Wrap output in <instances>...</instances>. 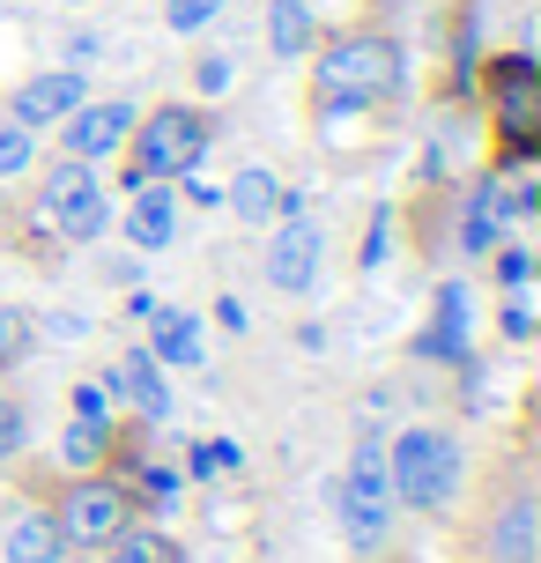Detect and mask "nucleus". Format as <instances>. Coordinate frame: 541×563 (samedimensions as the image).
<instances>
[{"mask_svg":"<svg viewBox=\"0 0 541 563\" xmlns=\"http://www.w3.org/2000/svg\"><path fill=\"white\" fill-rule=\"evenodd\" d=\"M460 245H467V253L497 245V216H489V200H475V208H467V223H460Z\"/></svg>","mask_w":541,"mask_h":563,"instance_id":"obj_23","label":"nucleus"},{"mask_svg":"<svg viewBox=\"0 0 541 563\" xmlns=\"http://www.w3.org/2000/svg\"><path fill=\"white\" fill-rule=\"evenodd\" d=\"M30 156H37V141H30V126H0V178H15V170H30Z\"/></svg>","mask_w":541,"mask_h":563,"instance_id":"obj_21","label":"nucleus"},{"mask_svg":"<svg viewBox=\"0 0 541 563\" xmlns=\"http://www.w3.org/2000/svg\"><path fill=\"white\" fill-rule=\"evenodd\" d=\"M194 475H223V467H238V445H223V438H208V445H194V460H186Z\"/></svg>","mask_w":541,"mask_h":563,"instance_id":"obj_25","label":"nucleus"},{"mask_svg":"<svg viewBox=\"0 0 541 563\" xmlns=\"http://www.w3.org/2000/svg\"><path fill=\"white\" fill-rule=\"evenodd\" d=\"M386 89H400V45L378 37V30H356L334 53L319 59V104L327 112H356V104H378Z\"/></svg>","mask_w":541,"mask_h":563,"instance_id":"obj_1","label":"nucleus"},{"mask_svg":"<svg viewBox=\"0 0 541 563\" xmlns=\"http://www.w3.org/2000/svg\"><path fill=\"white\" fill-rule=\"evenodd\" d=\"M75 416H82V422H104V386H82V394H75Z\"/></svg>","mask_w":541,"mask_h":563,"instance_id":"obj_29","label":"nucleus"},{"mask_svg":"<svg viewBox=\"0 0 541 563\" xmlns=\"http://www.w3.org/2000/svg\"><path fill=\"white\" fill-rule=\"evenodd\" d=\"M112 394L126 400L134 416H148V422H156V416H172V386H164V364H156L148 349H126V356H119Z\"/></svg>","mask_w":541,"mask_h":563,"instance_id":"obj_11","label":"nucleus"},{"mask_svg":"<svg viewBox=\"0 0 541 563\" xmlns=\"http://www.w3.org/2000/svg\"><path fill=\"white\" fill-rule=\"evenodd\" d=\"M59 126H67V156H75V164H104L112 148H126L134 112H126V104H75Z\"/></svg>","mask_w":541,"mask_h":563,"instance_id":"obj_8","label":"nucleus"},{"mask_svg":"<svg viewBox=\"0 0 541 563\" xmlns=\"http://www.w3.org/2000/svg\"><path fill=\"white\" fill-rule=\"evenodd\" d=\"M223 15V0H164V23L172 30H208Z\"/></svg>","mask_w":541,"mask_h":563,"instance_id":"obj_20","label":"nucleus"},{"mask_svg":"<svg viewBox=\"0 0 541 563\" xmlns=\"http://www.w3.org/2000/svg\"><path fill=\"white\" fill-rule=\"evenodd\" d=\"M208 156V119L186 112V104H164L134 126V164H126V186H148V178H178Z\"/></svg>","mask_w":541,"mask_h":563,"instance_id":"obj_3","label":"nucleus"},{"mask_svg":"<svg viewBox=\"0 0 541 563\" xmlns=\"http://www.w3.org/2000/svg\"><path fill=\"white\" fill-rule=\"evenodd\" d=\"M23 349H30V319L23 311H0V364H15Z\"/></svg>","mask_w":541,"mask_h":563,"instance_id":"obj_26","label":"nucleus"},{"mask_svg":"<svg viewBox=\"0 0 541 563\" xmlns=\"http://www.w3.org/2000/svg\"><path fill=\"white\" fill-rule=\"evenodd\" d=\"M497 112H505V156H534V59L497 67Z\"/></svg>","mask_w":541,"mask_h":563,"instance_id":"obj_10","label":"nucleus"},{"mask_svg":"<svg viewBox=\"0 0 541 563\" xmlns=\"http://www.w3.org/2000/svg\"><path fill=\"white\" fill-rule=\"evenodd\" d=\"M527 275H534V260H527V253H505V260H497V282H505V289H527Z\"/></svg>","mask_w":541,"mask_h":563,"instance_id":"obj_27","label":"nucleus"},{"mask_svg":"<svg viewBox=\"0 0 541 563\" xmlns=\"http://www.w3.org/2000/svg\"><path fill=\"white\" fill-rule=\"evenodd\" d=\"M112 563H186V549H178V541H164V534H119Z\"/></svg>","mask_w":541,"mask_h":563,"instance_id":"obj_19","label":"nucleus"},{"mask_svg":"<svg viewBox=\"0 0 541 563\" xmlns=\"http://www.w3.org/2000/svg\"><path fill=\"white\" fill-rule=\"evenodd\" d=\"M386 511H394V489H386V452L378 445H356L349 460V482H342V527L356 549H378L386 541Z\"/></svg>","mask_w":541,"mask_h":563,"instance_id":"obj_6","label":"nucleus"},{"mask_svg":"<svg viewBox=\"0 0 541 563\" xmlns=\"http://www.w3.org/2000/svg\"><path fill=\"white\" fill-rule=\"evenodd\" d=\"M59 527L53 511H23V519H8V534H0V556L8 563H59Z\"/></svg>","mask_w":541,"mask_h":563,"instance_id":"obj_13","label":"nucleus"},{"mask_svg":"<svg viewBox=\"0 0 541 563\" xmlns=\"http://www.w3.org/2000/svg\"><path fill=\"white\" fill-rule=\"evenodd\" d=\"M283 208H289V216H283V230H275V245H267V282L297 297V289H312L327 238H319V223L305 216V200H289V194H283Z\"/></svg>","mask_w":541,"mask_h":563,"instance_id":"obj_7","label":"nucleus"},{"mask_svg":"<svg viewBox=\"0 0 541 563\" xmlns=\"http://www.w3.org/2000/svg\"><path fill=\"white\" fill-rule=\"evenodd\" d=\"M23 438H30V416L15 408V400H0V460H15V452H23Z\"/></svg>","mask_w":541,"mask_h":563,"instance_id":"obj_24","label":"nucleus"},{"mask_svg":"<svg viewBox=\"0 0 541 563\" xmlns=\"http://www.w3.org/2000/svg\"><path fill=\"white\" fill-rule=\"evenodd\" d=\"M200 89L223 97V89H230V59H200Z\"/></svg>","mask_w":541,"mask_h":563,"instance_id":"obj_28","label":"nucleus"},{"mask_svg":"<svg viewBox=\"0 0 541 563\" xmlns=\"http://www.w3.org/2000/svg\"><path fill=\"white\" fill-rule=\"evenodd\" d=\"M178 238V200L148 178V186H134V200H126V245H142V253H164Z\"/></svg>","mask_w":541,"mask_h":563,"instance_id":"obj_12","label":"nucleus"},{"mask_svg":"<svg viewBox=\"0 0 541 563\" xmlns=\"http://www.w3.org/2000/svg\"><path fill=\"white\" fill-rule=\"evenodd\" d=\"M59 452H67V460H75V467H89V460H97V452H104V422H75V430H67V438H59Z\"/></svg>","mask_w":541,"mask_h":563,"instance_id":"obj_22","label":"nucleus"},{"mask_svg":"<svg viewBox=\"0 0 541 563\" xmlns=\"http://www.w3.org/2000/svg\"><path fill=\"white\" fill-rule=\"evenodd\" d=\"M82 75L75 67H53V75H30L23 89H15V126H59V119L75 112V104H89L82 97Z\"/></svg>","mask_w":541,"mask_h":563,"instance_id":"obj_9","label":"nucleus"},{"mask_svg":"<svg viewBox=\"0 0 541 563\" xmlns=\"http://www.w3.org/2000/svg\"><path fill=\"white\" fill-rule=\"evenodd\" d=\"M489 549H497V563H534V505L527 497L505 505V519L489 527Z\"/></svg>","mask_w":541,"mask_h":563,"instance_id":"obj_16","label":"nucleus"},{"mask_svg":"<svg viewBox=\"0 0 541 563\" xmlns=\"http://www.w3.org/2000/svg\"><path fill=\"white\" fill-rule=\"evenodd\" d=\"M423 356H467V289L460 282L438 289V334L423 341Z\"/></svg>","mask_w":541,"mask_h":563,"instance_id":"obj_15","label":"nucleus"},{"mask_svg":"<svg viewBox=\"0 0 541 563\" xmlns=\"http://www.w3.org/2000/svg\"><path fill=\"white\" fill-rule=\"evenodd\" d=\"M230 208H238L245 223H267V216H283V186H275V170H238V186H230Z\"/></svg>","mask_w":541,"mask_h":563,"instance_id":"obj_18","label":"nucleus"},{"mask_svg":"<svg viewBox=\"0 0 541 563\" xmlns=\"http://www.w3.org/2000/svg\"><path fill=\"white\" fill-rule=\"evenodd\" d=\"M386 489L400 505H453L460 489V445L445 430H400L394 452H386Z\"/></svg>","mask_w":541,"mask_h":563,"instance_id":"obj_2","label":"nucleus"},{"mask_svg":"<svg viewBox=\"0 0 541 563\" xmlns=\"http://www.w3.org/2000/svg\"><path fill=\"white\" fill-rule=\"evenodd\" d=\"M37 223L67 238V245H89L97 230L112 223V208H104V186H97V164H53L45 170V186H37Z\"/></svg>","mask_w":541,"mask_h":563,"instance_id":"obj_4","label":"nucleus"},{"mask_svg":"<svg viewBox=\"0 0 541 563\" xmlns=\"http://www.w3.org/2000/svg\"><path fill=\"white\" fill-rule=\"evenodd\" d=\"M148 356L156 364H200V319L194 311H148Z\"/></svg>","mask_w":541,"mask_h":563,"instance_id":"obj_14","label":"nucleus"},{"mask_svg":"<svg viewBox=\"0 0 541 563\" xmlns=\"http://www.w3.org/2000/svg\"><path fill=\"white\" fill-rule=\"evenodd\" d=\"M126 511H134V497L119 482H75L67 489V511H59L53 527H59L67 549H112L126 534Z\"/></svg>","mask_w":541,"mask_h":563,"instance_id":"obj_5","label":"nucleus"},{"mask_svg":"<svg viewBox=\"0 0 541 563\" xmlns=\"http://www.w3.org/2000/svg\"><path fill=\"white\" fill-rule=\"evenodd\" d=\"M267 45H275V59H297L312 45V8L305 0H275L267 8Z\"/></svg>","mask_w":541,"mask_h":563,"instance_id":"obj_17","label":"nucleus"}]
</instances>
